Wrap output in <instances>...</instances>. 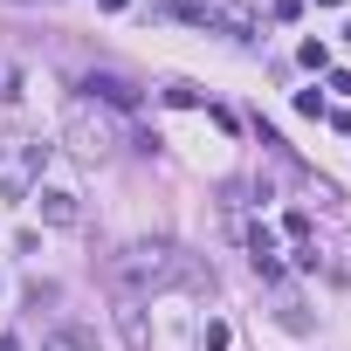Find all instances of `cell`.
<instances>
[{
  "label": "cell",
  "instance_id": "6da1fadb",
  "mask_svg": "<svg viewBox=\"0 0 351 351\" xmlns=\"http://www.w3.org/2000/svg\"><path fill=\"white\" fill-rule=\"evenodd\" d=\"M110 276H117L124 296H152V289H172V282H207V289H214V269L200 276L172 241H138V248H124V255L110 262Z\"/></svg>",
  "mask_w": 351,
  "mask_h": 351
},
{
  "label": "cell",
  "instance_id": "7a4b0ae2",
  "mask_svg": "<svg viewBox=\"0 0 351 351\" xmlns=\"http://www.w3.org/2000/svg\"><path fill=\"white\" fill-rule=\"evenodd\" d=\"M42 165H49V145L42 138H0V193L28 200L42 186Z\"/></svg>",
  "mask_w": 351,
  "mask_h": 351
},
{
  "label": "cell",
  "instance_id": "3957f363",
  "mask_svg": "<svg viewBox=\"0 0 351 351\" xmlns=\"http://www.w3.org/2000/svg\"><path fill=\"white\" fill-rule=\"evenodd\" d=\"M83 97H104L110 110H138V90H131L124 76H110V69H97V76L83 83Z\"/></svg>",
  "mask_w": 351,
  "mask_h": 351
},
{
  "label": "cell",
  "instance_id": "277c9868",
  "mask_svg": "<svg viewBox=\"0 0 351 351\" xmlns=\"http://www.w3.org/2000/svg\"><path fill=\"white\" fill-rule=\"evenodd\" d=\"M35 207H42V221H49V228H76V193H62V186H49V193H42Z\"/></svg>",
  "mask_w": 351,
  "mask_h": 351
},
{
  "label": "cell",
  "instance_id": "5b68a950",
  "mask_svg": "<svg viewBox=\"0 0 351 351\" xmlns=\"http://www.w3.org/2000/svg\"><path fill=\"white\" fill-rule=\"evenodd\" d=\"M117 330H124V344H131V351H152V337H145V310H138V296H124V303H117Z\"/></svg>",
  "mask_w": 351,
  "mask_h": 351
},
{
  "label": "cell",
  "instance_id": "8992f818",
  "mask_svg": "<svg viewBox=\"0 0 351 351\" xmlns=\"http://www.w3.org/2000/svg\"><path fill=\"white\" fill-rule=\"evenodd\" d=\"M200 344H207V351H228V344H234V330H228V324H221V317H214V324H207V330H200Z\"/></svg>",
  "mask_w": 351,
  "mask_h": 351
},
{
  "label": "cell",
  "instance_id": "52a82bcc",
  "mask_svg": "<svg viewBox=\"0 0 351 351\" xmlns=\"http://www.w3.org/2000/svg\"><path fill=\"white\" fill-rule=\"evenodd\" d=\"M165 104H172V110H200V90H186V83H172V90H165Z\"/></svg>",
  "mask_w": 351,
  "mask_h": 351
},
{
  "label": "cell",
  "instance_id": "ba28073f",
  "mask_svg": "<svg viewBox=\"0 0 351 351\" xmlns=\"http://www.w3.org/2000/svg\"><path fill=\"white\" fill-rule=\"evenodd\" d=\"M296 56H303V69H330V49H324V42H303Z\"/></svg>",
  "mask_w": 351,
  "mask_h": 351
},
{
  "label": "cell",
  "instance_id": "9c48e42d",
  "mask_svg": "<svg viewBox=\"0 0 351 351\" xmlns=\"http://www.w3.org/2000/svg\"><path fill=\"white\" fill-rule=\"evenodd\" d=\"M282 234H289V241L303 248V234H310V214H303V207H289V221H282Z\"/></svg>",
  "mask_w": 351,
  "mask_h": 351
},
{
  "label": "cell",
  "instance_id": "30bf717a",
  "mask_svg": "<svg viewBox=\"0 0 351 351\" xmlns=\"http://www.w3.org/2000/svg\"><path fill=\"white\" fill-rule=\"evenodd\" d=\"M269 14H276V21H296V14H303V0H276Z\"/></svg>",
  "mask_w": 351,
  "mask_h": 351
},
{
  "label": "cell",
  "instance_id": "8fae6325",
  "mask_svg": "<svg viewBox=\"0 0 351 351\" xmlns=\"http://www.w3.org/2000/svg\"><path fill=\"white\" fill-rule=\"evenodd\" d=\"M0 351H21V337H14V330H8V337H0Z\"/></svg>",
  "mask_w": 351,
  "mask_h": 351
},
{
  "label": "cell",
  "instance_id": "7c38bea8",
  "mask_svg": "<svg viewBox=\"0 0 351 351\" xmlns=\"http://www.w3.org/2000/svg\"><path fill=\"white\" fill-rule=\"evenodd\" d=\"M97 8H104V14H117V8H124V0H97Z\"/></svg>",
  "mask_w": 351,
  "mask_h": 351
},
{
  "label": "cell",
  "instance_id": "4fadbf2b",
  "mask_svg": "<svg viewBox=\"0 0 351 351\" xmlns=\"http://www.w3.org/2000/svg\"><path fill=\"white\" fill-rule=\"evenodd\" d=\"M317 8H344V0H317Z\"/></svg>",
  "mask_w": 351,
  "mask_h": 351
}]
</instances>
